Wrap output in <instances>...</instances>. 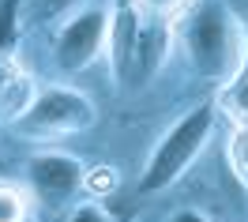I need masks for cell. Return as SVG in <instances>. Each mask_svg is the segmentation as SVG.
I'll use <instances>...</instances> for the list:
<instances>
[{
	"label": "cell",
	"instance_id": "obj_1",
	"mask_svg": "<svg viewBox=\"0 0 248 222\" xmlns=\"http://www.w3.org/2000/svg\"><path fill=\"white\" fill-rule=\"evenodd\" d=\"M185 53L188 64L207 79H233L245 64V42L241 27L226 4L203 0L200 8L185 19Z\"/></svg>",
	"mask_w": 248,
	"mask_h": 222
},
{
	"label": "cell",
	"instance_id": "obj_2",
	"mask_svg": "<svg viewBox=\"0 0 248 222\" xmlns=\"http://www.w3.org/2000/svg\"><path fill=\"white\" fill-rule=\"evenodd\" d=\"M211 132H215V102H200L155 143V151L140 174L143 196H155V192H166L170 185H177L185 177V170L203 155Z\"/></svg>",
	"mask_w": 248,
	"mask_h": 222
},
{
	"label": "cell",
	"instance_id": "obj_3",
	"mask_svg": "<svg viewBox=\"0 0 248 222\" xmlns=\"http://www.w3.org/2000/svg\"><path fill=\"white\" fill-rule=\"evenodd\" d=\"M166 19L147 16L143 8H136L132 0H121L117 12L109 19V61L117 79H147L162 61L166 49Z\"/></svg>",
	"mask_w": 248,
	"mask_h": 222
},
{
	"label": "cell",
	"instance_id": "obj_4",
	"mask_svg": "<svg viewBox=\"0 0 248 222\" xmlns=\"http://www.w3.org/2000/svg\"><path fill=\"white\" fill-rule=\"evenodd\" d=\"M19 132L27 136H64V132H79V128L94 125V102L79 95L72 87H49L42 95L27 102V110L19 113Z\"/></svg>",
	"mask_w": 248,
	"mask_h": 222
},
{
	"label": "cell",
	"instance_id": "obj_5",
	"mask_svg": "<svg viewBox=\"0 0 248 222\" xmlns=\"http://www.w3.org/2000/svg\"><path fill=\"white\" fill-rule=\"evenodd\" d=\"M109 42V16L102 8H83L72 19H64L53 38V57L61 72H83L91 68Z\"/></svg>",
	"mask_w": 248,
	"mask_h": 222
},
{
	"label": "cell",
	"instance_id": "obj_6",
	"mask_svg": "<svg viewBox=\"0 0 248 222\" xmlns=\"http://www.w3.org/2000/svg\"><path fill=\"white\" fill-rule=\"evenodd\" d=\"M27 177H31V189L46 200V204H64L79 192V185L87 181L83 162L64 155V151H38L27 162Z\"/></svg>",
	"mask_w": 248,
	"mask_h": 222
},
{
	"label": "cell",
	"instance_id": "obj_7",
	"mask_svg": "<svg viewBox=\"0 0 248 222\" xmlns=\"http://www.w3.org/2000/svg\"><path fill=\"white\" fill-rule=\"evenodd\" d=\"M226 159H230V170L237 174V181L248 189V125H233L230 147H226Z\"/></svg>",
	"mask_w": 248,
	"mask_h": 222
},
{
	"label": "cell",
	"instance_id": "obj_8",
	"mask_svg": "<svg viewBox=\"0 0 248 222\" xmlns=\"http://www.w3.org/2000/svg\"><path fill=\"white\" fill-rule=\"evenodd\" d=\"M19 4L23 0H0V61L19 46Z\"/></svg>",
	"mask_w": 248,
	"mask_h": 222
},
{
	"label": "cell",
	"instance_id": "obj_9",
	"mask_svg": "<svg viewBox=\"0 0 248 222\" xmlns=\"http://www.w3.org/2000/svg\"><path fill=\"white\" fill-rule=\"evenodd\" d=\"M27 219V196L16 185L0 181V222H23Z\"/></svg>",
	"mask_w": 248,
	"mask_h": 222
},
{
	"label": "cell",
	"instance_id": "obj_10",
	"mask_svg": "<svg viewBox=\"0 0 248 222\" xmlns=\"http://www.w3.org/2000/svg\"><path fill=\"white\" fill-rule=\"evenodd\" d=\"M83 0H34V19H72Z\"/></svg>",
	"mask_w": 248,
	"mask_h": 222
},
{
	"label": "cell",
	"instance_id": "obj_11",
	"mask_svg": "<svg viewBox=\"0 0 248 222\" xmlns=\"http://www.w3.org/2000/svg\"><path fill=\"white\" fill-rule=\"evenodd\" d=\"M136 8H143L147 16H158V19H170L177 8H185V0H132Z\"/></svg>",
	"mask_w": 248,
	"mask_h": 222
},
{
	"label": "cell",
	"instance_id": "obj_12",
	"mask_svg": "<svg viewBox=\"0 0 248 222\" xmlns=\"http://www.w3.org/2000/svg\"><path fill=\"white\" fill-rule=\"evenodd\" d=\"M68 222H109V219H106V215H102L94 204H83V207H76V211H72V219H68Z\"/></svg>",
	"mask_w": 248,
	"mask_h": 222
},
{
	"label": "cell",
	"instance_id": "obj_13",
	"mask_svg": "<svg viewBox=\"0 0 248 222\" xmlns=\"http://www.w3.org/2000/svg\"><path fill=\"white\" fill-rule=\"evenodd\" d=\"M166 222H211L203 211H192V207H185V211H177V215H170Z\"/></svg>",
	"mask_w": 248,
	"mask_h": 222
}]
</instances>
